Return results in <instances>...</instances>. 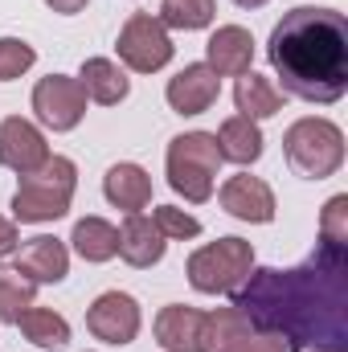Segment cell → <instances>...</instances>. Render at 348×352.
<instances>
[{
    "mask_svg": "<svg viewBox=\"0 0 348 352\" xmlns=\"http://www.w3.org/2000/svg\"><path fill=\"white\" fill-rule=\"evenodd\" d=\"M234 307L262 332H279L291 352L340 349L348 336V246L320 242L295 270H250L234 291Z\"/></svg>",
    "mask_w": 348,
    "mask_h": 352,
    "instance_id": "6da1fadb",
    "label": "cell"
},
{
    "mask_svg": "<svg viewBox=\"0 0 348 352\" xmlns=\"http://www.w3.org/2000/svg\"><path fill=\"white\" fill-rule=\"evenodd\" d=\"M274 87L303 102H336L348 90V21L336 8H291L266 45Z\"/></svg>",
    "mask_w": 348,
    "mask_h": 352,
    "instance_id": "7a4b0ae2",
    "label": "cell"
},
{
    "mask_svg": "<svg viewBox=\"0 0 348 352\" xmlns=\"http://www.w3.org/2000/svg\"><path fill=\"white\" fill-rule=\"evenodd\" d=\"M74 184H78V168H74V160H66V156H50L37 173L21 176V188H17V197H12V217L25 221V226L58 221V217L70 209Z\"/></svg>",
    "mask_w": 348,
    "mask_h": 352,
    "instance_id": "3957f363",
    "label": "cell"
},
{
    "mask_svg": "<svg viewBox=\"0 0 348 352\" xmlns=\"http://www.w3.org/2000/svg\"><path fill=\"white\" fill-rule=\"evenodd\" d=\"M217 168H221V152L209 131H184L168 144V184L184 201L193 205L209 201L217 184Z\"/></svg>",
    "mask_w": 348,
    "mask_h": 352,
    "instance_id": "277c9868",
    "label": "cell"
},
{
    "mask_svg": "<svg viewBox=\"0 0 348 352\" xmlns=\"http://www.w3.org/2000/svg\"><path fill=\"white\" fill-rule=\"evenodd\" d=\"M287 164L307 180H324L345 164V135L328 119H299L283 135Z\"/></svg>",
    "mask_w": 348,
    "mask_h": 352,
    "instance_id": "5b68a950",
    "label": "cell"
},
{
    "mask_svg": "<svg viewBox=\"0 0 348 352\" xmlns=\"http://www.w3.org/2000/svg\"><path fill=\"white\" fill-rule=\"evenodd\" d=\"M254 270V250L250 242L242 238H221V242H209L201 246L193 258H188V283L201 291V295H234L246 274Z\"/></svg>",
    "mask_w": 348,
    "mask_h": 352,
    "instance_id": "8992f818",
    "label": "cell"
},
{
    "mask_svg": "<svg viewBox=\"0 0 348 352\" xmlns=\"http://www.w3.org/2000/svg\"><path fill=\"white\" fill-rule=\"evenodd\" d=\"M115 45H119V58L127 62V70H135V74H156L173 62V37L160 25V16H152V12L127 16Z\"/></svg>",
    "mask_w": 348,
    "mask_h": 352,
    "instance_id": "52a82bcc",
    "label": "cell"
},
{
    "mask_svg": "<svg viewBox=\"0 0 348 352\" xmlns=\"http://www.w3.org/2000/svg\"><path fill=\"white\" fill-rule=\"evenodd\" d=\"M33 111L45 127L54 131H70L83 123L87 115V94L78 87V78H66V74H50L33 87Z\"/></svg>",
    "mask_w": 348,
    "mask_h": 352,
    "instance_id": "ba28073f",
    "label": "cell"
},
{
    "mask_svg": "<svg viewBox=\"0 0 348 352\" xmlns=\"http://www.w3.org/2000/svg\"><path fill=\"white\" fill-rule=\"evenodd\" d=\"M87 328L102 344H131L140 336V303L123 291H107L90 303Z\"/></svg>",
    "mask_w": 348,
    "mask_h": 352,
    "instance_id": "9c48e42d",
    "label": "cell"
},
{
    "mask_svg": "<svg viewBox=\"0 0 348 352\" xmlns=\"http://www.w3.org/2000/svg\"><path fill=\"white\" fill-rule=\"evenodd\" d=\"M45 160H50V144L29 119L12 115V119L0 123V164L4 168H12L17 176H29L37 173Z\"/></svg>",
    "mask_w": 348,
    "mask_h": 352,
    "instance_id": "30bf717a",
    "label": "cell"
},
{
    "mask_svg": "<svg viewBox=\"0 0 348 352\" xmlns=\"http://www.w3.org/2000/svg\"><path fill=\"white\" fill-rule=\"evenodd\" d=\"M221 209L238 221H250V226H266L274 221V192L270 184L259 180V176L242 173V176H230L221 184Z\"/></svg>",
    "mask_w": 348,
    "mask_h": 352,
    "instance_id": "8fae6325",
    "label": "cell"
},
{
    "mask_svg": "<svg viewBox=\"0 0 348 352\" xmlns=\"http://www.w3.org/2000/svg\"><path fill=\"white\" fill-rule=\"evenodd\" d=\"M168 107L180 111V115H201V111H209L213 102H217V94H221V78L205 66V62H193V66H184L176 78H168Z\"/></svg>",
    "mask_w": 348,
    "mask_h": 352,
    "instance_id": "7c38bea8",
    "label": "cell"
},
{
    "mask_svg": "<svg viewBox=\"0 0 348 352\" xmlns=\"http://www.w3.org/2000/svg\"><path fill=\"white\" fill-rule=\"evenodd\" d=\"M254 336V324L238 311V307H217L209 316H201V332H197V352H242Z\"/></svg>",
    "mask_w": 348,
    "mask_h": 352,
    "instance_id": "4fadbf2b",
    "label": "cell"
},
{
    "mask_svg": "<svg viewBox=\"0 0 348 352\" xmlns=\"http://www.w3.org/2000/svg\"><path fill=\"white\" fill-rule=\"evenodd\" d=\"M254 62V37L242 25H226L209 37V70L217 78H242Z\"/></svg>",
    "mask_w": 348,
    "mask_h": 352,
    "instance_id": "5bb4252c",
    "label": "cell"
},
{
    "mask_svg": "<svg viewBox=\"0 0 348 352\" xmlns=\"http://www.w3.org/2000/svg\"><path fill=\"white\" fill-rule=\"evenodd\" d=\"M164 246H168V238L144 213H127V221L119 226V258L127 266H140V270L156 266L164 258Z\"/></svg>",
    "mask_w": 348,
    "mask_h": 352,
    "instance_id": "9a60e30c",
    "label": "cell"
},
{
    "mask_svg": "<svg viewBox=\"0 0 348 352\" xmlns=\"http://www.w3.org/2000/svg\"><path fill=\"white\" fill-rule=\"evenodd\" d=\"M17 270L25 274V278H33V283H62L66 274H70V254H66V246L58 242V238H29V242H21V250H17Z\"/></svg>",
    "mask_w": 348,
    "mask_h": 352,
    "instance_id": "2e32d148",
    "label": "cell"
},
{
    "mask_svg": "<svg viewBox=\"0 0 348 352\" xmlns=\"http://www.w3.org/2000/svg\"><path fill=\"white\" fill-rule=\"evenodd\" d=\"M102 192L123 213H140L152 201V176L144 173L140 164H115V168H107V176H102Z\"/></svg>",
    "mask_w": 348,
    "mask_h": 352,
    "instance_id": "e0dca14e",
    "label": "cell"
},
{
    "mask_svg": "<svg viewBox=\"0 0 348 352\" xmlns=\"http://www.w3.org/2000/svg\"><path fill=\"white\" fill-rule=\"evenodd\" d=\"M78 87L87 94L90 102H98V107H115V102H123L127 98V74L111 62V58H90L83 62V70H78Z\"/></svg>",
    "mask_w": 348,
    "mask_h": 352,
    "instance_id": "ac0fdd59",
    "label": "cell"
},
{
    "mask_svg": "<svg viewBox=\"0 0 348 352\" xmlns=\"http://www.w3.org/2000/svg\"><path fill=\"white\" fill-rule=\"evenodd\" d=\"M197 332H201V311L184 303H168L156 316V340L164 352H197Z\"/></svg>",
    "mask_w": 348,
    "mask_h": 352,
    "instance_id": "d6986e66",
    "label": "cell"
},
{
    "mask_svg": "<svg viewBox=\"0 0 348 352\" xmlns=\"http://www.w3.org/2000/svg\"><path fill=\"white\" fill-rule=\"evenodd\" d=\"M217 140V152H221V160H234V164H254L262 156V131L254 119H246V115H234V119H226L221 123V131L213 135Z\"/></svg>",
    "mask_w": 348,
    "mask_h": 352,
    "instance_id": "ffe728a7",
    "label": "cell"
},
{
    "mask_svg": "<svg viewBox=\"0 0 348 352\" xmlns=\"http://www.w3.org/2000/svg\"><path fill=\"white\" fill-rule=\"evenodd\" d=\"M234 102H238V111H242L246 119L259 123V119H270V115L283 111V90L274 87L270 78L246 70V74L238 78V87H234Z\"/></svg>",
    "mask_w": 348,
    "mask_h": 352,
    "instance_id": "44dd1931",
    "label": "cell"
},
{
    "mask_svg": "<svg viewBox=\"0 0 348 352\" xmlns=\"http://www.w3.org/2000/svg\"><path fill=\"white\" fill-rule=\"evenodd\" d=\"M70 242H74V250H78L87 263H107V258L119 254V230H115L111 221H102V217H83V221L74 226Z\"/></svg>",
    "mask_w": 348,
    "mask_h": 352,
    "instance_id": "7402d4cb",
    "label": "cell"
},
{
    "mask_svg": "<svg viewBox=\"0 0 348 352\" xmlns=\"http://www.w3.org/2000/svg\"><path fill=\"white\" fill-rule=\"evenodd\" d=\"M17 328H21L25 340H33L37 349H62V344H70V324H66V316H58V311H50V307H29V311L17 320Z\"/></svg>",
    "mask_w": 348,
    "mask_h": 352,
    "instance_id": "603a6c76",
    "label": "cell"
},
{
    "mask_svg": "<svg viewBox=\"0 0 348 352\" xmlns=\"http://www.w3.org/2000/svg\"><path fill=\"white\" fill-rule=\"evenodd\" d=\"M37 283L25 278L17 266H0V324H17L33 307Z\"/></svg>",
    "mask_w": 348,
    "mask_h": 352,
    "instance_id": "cb8c5ba5",
    "label": "cell"
},
{
    "mask_svg": "<svg viewBox=\"0 0 348 352\" xmlns=\"http://www.w3.org/2000/svg\"><path fill=\"white\" fill-rule=\"evenodd\" d=\"M213 21V0H160V25L168 29H205Z\"/></svg>",
    "mask_w": 348,
    "mask_h": 352,
    "instance_id": "d4e9b609",
    "label": "cell"
},
{
    "mask_svg": "<svg viewBox=\"0 0 348 352\" xmlns=\"http://www.w3.org/2000/svg\"><path fill=\"white\" fill-rule=\"evenodd\" d=\"M33 62H37V54H33L29 41H21V37H0V82L21 78Z\"/></svg>",
    "mask_w": 348,
    "mask_h": 352,
    "instance_id": "484cf974",
    "label": "cell"
},
{
    "mask_svg": "<svg viewBox=\"0 0 348 352\" xmlns=\"http://www.w3.org/2000/svg\"><path fill=\"white\" fill-rule=\"evenodd\" d=\"M320 242L328 246H348V197H332L324 205V217H320Z\"/></svg>",
    "mask_w": 348,
    "mask_h": 352,
    "instance_id": "4316f807",
    "label": "cell"
},
{
    "mask_svg": "<svg viewBox=\"0 0 348 352\" xmlns=\"http://www.w3.org/2000/svg\"><path fill=\"white\" fill-rule=\"evenodd\" d=\"M152 221H156V230H160L164 238H176V242H184V238H197V234H201V221H197L193 213L176 209V205H160V209L152 213Z\"/></svg>",
    "mask_w": 348,
    "mask_h": 352,
    "instance_id": "83f0119b",
    "label": "cell"
},
{
    "mask_svg": "<svg viewBox=\"0 0 348 352\" xmlns=\"http://www.w3.org/2000/svg\"><path fill=\"white\" fill-rule=\"evenodd\" d=\"M242 352H291V349H287V340L279 332H259V336H250V344Z\"/></svg>",
    "mask_w": 348,
    "mask_h": 352,
    "instance_id": "f1b7e54d",
    "label": "cell"
},
{
    "mask_svg": "<svg viewBox=\"0 0 348 352\" xmlns=\"http://www.w3.org/2000/svg\"><path fill=\"white\" fill-rule=\"evenodd\" d=\"M17 246H21V238H17V226L0 217V258H4V254H12Z\"/></svg>",
    "mask_w": 348,
    "mask_h": 352,
    "instance_id": "f546056e",
    "label": "cell"
},
{
    "mask_svg": "<svg viewBox=\"0 0 348 352\" xmlns=\"http://www.w3.org/2000/svg\"><path fill=\"white\" fill-rule=\"evenodd\" d=\"M54 12H62V16H74V12H83L87 8V0H45Z\"/></svg>",
    "mask_w": 348,
    "mask_h": 352,
    "instance_id": "4dcf8cb0",
    "label": "cell"
},
{
    "mask_svg": "<svg viewBox=\"0 0 348 352\" xmlns=\"http://www.w3.org/2000/svg\"><path fill=\"white\" fill-rule=\"evenodd\" d=\"M234 4H238V8H262L266 0H234Z\"/></svg>",
    "mask_w": 348,
    "mask_h": 352,
    "instance_id": "1f68e13d",
    "label": "cell"
},
{
    "mask_svg": "<svg viewBox=\"0 0 348 352\" xmlns=\"http://www.w3.org/2000/svg\"><path fill=\"white\" fill-rule=\"evenodd\" d=\"M316 352H340V349H316Z\"/></svg>",
    "mask_w": 348,
    "mask_h": 352,
    "instance_id": "d6a6232c",
    "label": "cell"
}]
</instances>
